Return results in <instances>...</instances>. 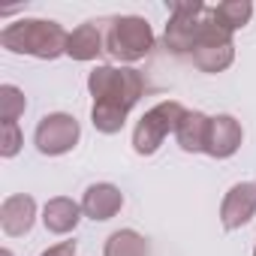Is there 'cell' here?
<instances>
[{"mask_svg":"<svg viewBox=\"0 0 256 256\" xmlns=\"http://www.w3.org/2000/svg\"><path fill=\"white\" fill-rule=\"evenodd\" d=\"M88 90L94 96L90 120L100 133L112 136L126 124L130 108L145 94V78L133 66H96L88 76Z\"/></svg>","mask_w":256,"mask_h":256,"instance_id":"6da1fadb","label":"cell"},{"mask_svg":"<svg viewBox=\"0 0 256 256\" xmlns=\"http://www.w3.org/2000/svg\"><path fill=\"white\" fill-rule=\"evenodd\" d=\"M70 34L58 22H42V18H22L10 28L0 30V46L16 54H30L40 60H54L66 54Z\"/></svg>","mask_w":256,"mask_h":256,"instance_id":"7a4b0ae2","label":"cell"},{"mask_svg":"<svg viewBox=\"0 0 256 256\" xmlns=\"http://www.w3.org/2000/svg\"><path fill=\"white\" fill-rule=\"evenodd\" d=\"M154 48V34L151 24L139 16H120L108 24L106 34V52L120 60V64H133L142 60L148 52Z\"/></svg>","mask_w":256,"mask_h":256,"instance_id":"3957f363","label":"cell"},{"mask_svg":"<svg viewBox=\"0 0 256 256\" xmlns=\"http://www.w3.org/2000/svg\"><path fill=\"white\" fill-rule=\"evenodd\" d=\"M184 114H187V108L181 102H175V100H163L154 108H148L142 114V120L136 124V130H133V148H136V154L151 157L163 145V139L178 130V124H181Z\"/></svg>","mask_w":256,"mask_h":256,"instance_id":"277c9868","label":"cell"},{"mask_svg":"<svg viewBox=\"0 0 256 256\" xmlns=\"http://www.w3.org/2000/svg\"><path fill=\"white\" fill-rule=\"evenodd\" d=\"M190 58H193V64H196L202 72H223V70L232 64V58H235L232 34L223 30V28L214 22L211 10H208L205 28H202V34H199V40H196Z\"/></svg>","mask_w":256,"mask_h":256,"instance_id":"5b68a950","label":"cell"},{"mask_svg":"<svg viewBox=\"0 0 256 256\" xmlns=\"http://www.w3.org/2000/svg\"><path fill=\"white\" fill-rule=\"evenodd\" d=\"M208 18V6L202 4H172V18L166 24V48L172 54H190Z\"/></svg>","mask_w":256,"mask_h":256,"instance_id":"8992f818","label":"cell"},{"mask_svg":"<svg viewBox=\"0 0 256 256\" xmlns=\"http://www.w3.org/2000/svg\"><path fill=\"white\" fill-rule=\"evenodd\" d=\"M78 136H82L78 120L72 114H66V112H54V114H46L36 124L34 145L46 157H60V154H66V151H72L78 145Z\"/></svg>","mask_w":256,"mask_h":256,"instance_id":"52a82bcc","label":"cell"},{"mask_svg":"<svg viewBox=\"0 0 256 256\" xmlns=\"http://www.w3.org/2000/svg\"><path fill=\"white\" fill-rule=\"evenodd\" d=\"M253 214H256V184H250V181L235 184L226 193L223 205H220V223H223V229H229V232L241 229L244 223H250Z\"/></svg>","mask_w":256,"mask_h":256,"instance_id":"ba28073f","label":"cell"},{"mask_svg":"<svg viewBox=\"0 0 256 256\" xmlns=\"http://www.w3.org/2000/svg\"><path fill=\"white\" fill-rule=\"evenodd\" d=\"M34 220H36V202H34V196L16 193V196L4 199V205H0V226H4V232L10 238L28 235L34 229Z\"/></svg>","mask_w":256,"mask_h":256,"instance_id":"9c48e42d","label":"cell"},{"mask_svg":"<svg viewBox=\"0 0 256 256\" xmlns=\"http://www.w3.org/2000/svg\"><path fill=\"white\" fill-rule=\"evenodd\" d=\"M241 139H244L241 124L232 114H217V118H211V133H208L205 154H211L214 160H226L241 148Z\"/></svg>","mask_w":256,"mask_h":256,"instance_id":"30bf717a","label":"cell"},{"mask_svg":"<svg viewBox=\"0 0 256 256\" xmlns=\"http://www.w3.org/2000/svg\"><path fill=\"white\" fill-rule=\"evenodd\" d=\"M124 208V193L114 184H90L82 199V214L90 220H112Z\"/></svg>","mask_w":256,"mask_h":256,"instance_id":"8fae6325","label":"cell"},{"mask_svg":"<svg viewBox=\"0 0 256 256\" xmlns=\"http://www.w3.org/2000/svg\"><path fill=\"white\" fill-rule=\"evenodd\" d=\"M78 220H82V205L72 202V199H66V196H54V199H48L46 208H42V223H46V229H48L52 235H66V232H72V229L78 226Z\"/></svg>","mask_w":256,"mask_h":256,"instance_id":"7c38bea8","label":"cell"},{"mask_svg":"<svg viewBox=\"0 0 256 256\" xmlns=\"http://www.w3.org/2000/svg\"><path fill=\"white\" fill-rule=\"evenodd\" d=\"M208 133H211V118L202 112H187L175 130V139L187 154H199L208 148Z\"/></svg>","mask_w":256,"mask_h":256,"instance_id":"4fadbf2b","label":"cell"},{"mask_svg":"<svg viewBox=\"0 0 256 256\" xmlns=\"http://www.w3.org/2000/svg\"><path fill=\"white\" fill-rule=\"evenodd\" d=\"M106 52V40L96 28V22H88V24H78L72 34H70V42H66V54L72 60H94Z\"/></svg>","mask_w":256,"mask_h":256,"instance_id":"5bb4252c","label":"cell"},{"mask_svg":"<svg viewBox=\"0 0 256 256\" xmlns=\"http://www.w3.org/2000/svg\"><path fill=\"white\" fill-rule=\"evenodd\" d=\"M148 253H151V247L136 229L112 232L106 241V250H102V256H148Z\"/></svg>","mask_w":256,"mask_h":256,"instance_id":"9a60e30c","label":"cell"},{"mask_svg":"<svg viewBox=\"0 0 256 256\" xmlns=\"http://www.w3.org/2000/svg\"><path fill=\"white\" fill-rule=\"evenodd\" d=\"M211 16H214V22L223 28V30H238V28H244L247 22H250V16H253V6L247 4V0H229V4H217L214 10H211Z\"/></svg>","mask_w":256,"mask_h":256,"instance_id":"2e32d148","label":"cell"},{"mask_svg":"<svg viewBox=\"0 0 256 256\" xmlns=\"http://www.w3.org/2000/svg\"><path fill=\"white\" fill-rule=\"evenodd\" d=\"M24 108H28V100H24V94L16 84L0 88V124H18Z\"/></svg>","mask_w":256,"mask_h":256,"instance_id":"e0dca14e","label":"cell"},{"mask_svg":"<svg viewBox=\"0 0 256 256\" xmlns=\"http://www.w3.org/2000/svg\"><path fill=\"white\" fill-rule=\"evenodd\" d=\"M22 130L18 124H0V157H16L22 151Z\"/></svg>","mask_w":256,"mask_h":256,"instance_id":"ac0fdd59","label":"cell"},{"mask_svg":"<svg viewBox=\"0 0 256 256\" xmlns=\"http://www.w3.org/2000/svg\"><path fill=\"white\" fill-rule=\"evenodd\" d=\"M40 256H76V241H60V244L48 247V250L40 253Z\"/></svg>","mask_w":256,"mask_h":256,"instance_id":"d6986e66","label":"cell"},{"mask_svg":"<svg viewBox=\"0 0 256 256\" xmlns=\"http://www.w3.org/2000/svg\"><path fill=\"white\" fill-rule=\"evenodd\" d=\"M0 256H12V253H10V250H4V253H0Z\"/></svg>","mask_w":256,"mask_h":256,"instance_id":"ffe728a7","label":"cell"},{"mask_svg":"<svg viewBox=\"0 0 256 256\" xmlns=\"http://www.w3.org/2000/svg\"><path fill=\"white\" fill-rule=\"evenodd\" d=\"M253 256H256V247H253Z\"/></svg>","mask_w":256,"mask_h":256,"instance_id":"44dd1931","label":"cell"}]
</instances>
